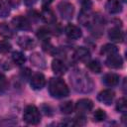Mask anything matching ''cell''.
I'll return each instance as SVG.
<instances>
[{
	"label": "cell",
	"mask_w": 127,
	"mask_h": 127,
	"mask_svg": "<svg viewBox=\"0 0 127 127\" xmlns=\"http://www.w3.org/2000/svg\"><path fill=\"white\" fill-rule=\"evenodd\" d=\"M69 81L72 88L79 93H88L93 89L92 79L82 70L74 69L69 75Z\"/></svg>",
	"instance_id": "cell-1"
},
{
	"label": "cell",
	"mask_w": 127,
	"mask_h": 127,
	"mask_svg": "<svg viewBox=\"0 0 127 127\" xmlns=\"http://www.w3.org/2000/svg\"><path fill=\"white\" fill-rule=\"evenodd\" d=\"M49 93L55 98H64L69 94V89L66 83L60 77H52L48 85Z\"/></svg>",
	"instance_id": "cell-2"
},
{
	"label": "cell",
	"mask_w": 127,
	"mask_h": 127,
	"mask_svg": "<svg viewBox=\"0 0 127 127\" xmlns=\"http://www.w3.org/2000/svg\"><path fill=\"white\" fill-rule=\"evenodd\" d=\"M23 119L28 124L37 125L41 121V113L35 105H28L24 110Z\"/></svg>",
	"instance_id": "cell-3"
},
{
	"label": "cell",
	"mask_w": 127,
	"mask_h": 127,
	"mask_svg": "<svg viewBox=\"0 0 127 127\" xmlns=\"http://www.w3.org/2000/svg\"><path fill=\"white\" fill-rule=\"evenodd\" d=\"M58 10L60 15L62 16L63 19L64 20H69L72 18L73 13H74V8L73 5H71L68 2H62L58 5Z\"/></svg>",
	"instance_id": "cell-4"
},
{
	"label": "cell",
	"mask_w": 127,
	"mask_h": 127,
	"mask_svg": "<svg viewBox=\"0 0 127 127\" xmlns=\"http://www.w3.org/2000/svg\"><path fill=\"white\" fill-rule=\"evenodd\" d=\"M30 79H31L30 80V84H31L32 88L35 89V90L42 89L46 84V77L41 72H37V73L33 74Z\"/></svg>",
	"instance_id": "cell-5"
},
{
	"label": "cell",
	"mask_w": 127,
	"mask_h": 127,
	"mask_svg": "<svg viewBox=\"0 0 127 127\" xmlns=\"http://www.w3.org/2000/svg\"><path fill=\"white\" fill-rule=\"evenodd\" d=\"M93 108V102L88 98H81L75 104V109L79 112V114H84Z\"/></svg>",
	"instance_id": "cell-6"
},
{
	"label": "cell",
	"mask_w": 127,
	"mask_h": 127,
	"mask_svg": "<svg viewBox=\"0 0 127 127\" xmlns=\"http://www.w3.org/2000/svg\"><path fill=\"white\" fill-rule=\"evenodd\" d=\"M105 64L108 67L111 68H120L123 65V60L121 56L116 53L110 56H107V59L105 60Z\"/></svg>",
	"instance_id": "cell-7"
},
{
	"label": "cell",
	"mask_w": 127,
	"mask_h": 127,
	"mask_svg": "<svg viewBox=\"0 0 127 127\" xmlns=\"http://www.w3.org/2000/svg\"><path fill=\"white\" fill-rule=\"evenodd\" d=\"M17 44L23 50H32L36 47V41L29 36H21L17 40Z\"/></svg>",
	"instance_id": "cell-8"
},
{
	"label": "cell",
	"mask_w": 127,
	"mask_h": 127,
	"mask_svg": "<svg viewBox=\"0 0 127 127\" xmlns=\"http://www.w3.org/2000/svg\"><path fill=\"white\" fill-rule=\"evenodd\" d=\"M64 33H65L66 37L69 38V39H71V40H77L82 35L81 30L77 26L72 25V24H68L64 28Z\"/></svg>",
	"instance_id": "cell-9"
},
{
	"label": "cell",
	"mask_w": 127,
	"mask_h": 127,
	"mask_svg": "<svg viewBox=\"0 0 127 127\" xmlns=\"http://www.w3.org/2000/svg\"><path fill=\"white\" fill-rule=\"evenodd\" d=\"M114 97H115V93L110 89H104V90L100 91L97 95L98 100L106 105H110L113 102Z\"/></svg>",
	"instance_id": "cell-10"
},
{
	"label": "cell",
	"mask_w": 127,
	"mask_h": 127,
	"mask_svg": "<svg viewBox=\"0 0 127 127\" xmlns=\"http://www.w3.org/2000/svg\"><path fill=\"white\" fill-rule=\"evenodd\" d=\"M12 24L15 28L19 30H29L31 28V24L29 20L24 16H17L12 19Z\"/></svg>",
	"instance_id": "cell-11"
},
{
	"label": "cell",
	"mask_w": 127,
	"mask_h": 127,
	"mask_svg": "<svg viewBox=\"0 0 127 127\" xmlns=\"http://www.w3.org/2000/svg\"><path fill=\"white\" fill-rule=\"evenodd\" d=\"M109 39L114 43H122L124 41V33L119 27H114L108 32Z\"/></svg>",
	"instance_id": "cell-12"
},
{
	"label": "cell",
	"mask_w": 127,
	"mask_h": 127,
	"mask_svg": "<svg viewBox=\"0 0 127 127\" xmlns=\"http://www.w3.org/2000/svg\"><path fill=\"white\" fill-rule=\"evenodd\" d=\"M105 9L110 14H117L122 11V5L119 0H107L105 3Z\"/></svg>",
	"instance_id": "cell-13"
},
{
	"label": "cell",
	"mask_w": 127,
	"mask_h": 127,
	"mask_svg": "<svg viewBox=\"0 0 127 127\" xmlns=\"http://www.w3.org/2000/svg\"><path fill=\"white\" fill-rule=\"evenodd\" d=\"M52 69L53 71L58 75H63L65 73L67 67L64 64V63L59 59H56L52 62Z\"/></svg>",
	"instance_id": "cell-14"
},
{
	"label": "cell",
	"mask_w": 127,
	"mask_h": 127,
	"mask_svg": "<svg viewBox=\"0 0 127 127\" xmlns=\"http://www.w3.org/2000/svg\"><path fill=\"white\" fill-rule=\"evenodd\" d=\"M73 57L75 60L79 61V62H87V60H89L90 58V52L83 47H79L74 51Z\"/></svg>",
	"instance_id": "cell-15"
},
{
	"label": "cell",
	"mask_w": 127,
	"mask_h": 127,
	"mask_svg": "<svg viewBox=\"0 0 127 127\" xmlns=\"http://www.w3.org/2000/svg\"><path fill=\"white\" fill-rule=\"evenodd\" d=\"M119 75L114 73V72H109L106 73L103 77H102V81L105 85L107 86H115L119 83Z\"/></svg>",
	"instance_id": "cell-16"
},
{
	"label": "cell",
	"mask_w": 127,
	"mask_h": 127,
	"mask_svg": "<svg viewBox=\"0 0 127 127\" xmlns=\"http://www.w3.org/2000/svg\"><path fill=\"white\" fill-rule=\"evenodd\" d=\"M41 17L42 19L48 23V24H54L56 22V15L55 13L48 7H44L42 12H41Z\"/></svg>",
	"instance_id": "cell-17"
},
{
	"label": "cell",
	"mask_w": 127,
	"mask_h": 127,
	"mask_svg": "<svg viewBox=\"0 0 127 127\" xmlns=\"http://www.w3.org/2000/svg\"><path fill=\"white\" fill-rule=\"evenodd\" d=\"M30 60H31V63L35 66H37L39 68H45L46 67V61L41 54H39V53L32 54L30 57Z\"/></svg>",
	"instance_id": "cell-18"
},
{
	"label": "cell",
	"mask_w": 127,
	"mask_h": 127,
	"mask_svg": "<svg viewBox=\"0 0 127 127\" xmlns=\"http://www.w3.org/2000/svg\"><path fill=\"white\" fill-rule=\"evenodd\" d=\"M78 21L81 25L83 26H89L93 23V19H92V15L90 14L89 11H84L81 10L79 16H78Z\"/></svg>",
	"instance_id": "cell-19"
},
{
	"label": "cell",
	"mask_w": 127,
	"mask_h": 127,
	"mask_svg": "<svg viewBox=\"0 0 127 127\" xmlns=\"http://www.w3.org/2000/svg\"><path fill=\"white\" fill-rule=\"evenodd\" d=\"M12 61L17 65H22L26 62V58L21 52H13L12 53Z\"/></svg>",
	"instance_id": "cell-20"
},
{
	"label": "cell",
	"mask_w": 127,
	"mask_h": 127,
	"mask_svg": "<svg viewBox=\"0 0 127 127\" xmlns=\"http://www.w3.org/2000/svg\"><path fill=\"white\" fill-rule=\"evenodd\" d=\"M118 53V49L116 48V46L112 45V44H106L104 46H102L101 48V54L105 55V56H110L113 54Z\"/></svg>",
	"instance_id": "cell-21"
},
{
	"label": "cell",
	"mask_w": 127,
	"mask_h": 127,
	"mask_svg": "<svg viewBox=\"0 0 127 127\" xmlns=\"http://www.w3.org/2000/svg\"><path fill=\"white\" fill-rule=\"evenodd\" d=\"M74 109L72 101H64L60 105V110L64 114H70Z\"/></svg>",
	"instance_id": "cell-22"
},
{
	"label": "cell",
	"mask_w": 127,
	"mask_h": 127,
	"mask_svg": "<svg viewBox=\"0 0 127 127\" xmlns=\"http://www.w3.org/2000/svg\"><path fill=\"white\" fill-rule=\"evenodd\" d=\"M0 36H2L3 38L9 39V38L13 37V31H12V29H11L8 25H6L5 23L0 24Z\"/></svg>",
	"instance_id": "cell-23"
},
{
	"label": "cell",
	"mask_w": 127,
	"mask_h": 127,
	"mask_svg": "<svg viewBox=\"0 0 127 127\" xmlns=\"http://www.w3.org/2000/svg\"><path fill=\"white\" fill-rule=\"evenodd\" d=\"M87 67L89 68V70H91L92 72H95V73H98V72L101 71V64L96 60L88 62L87 63Z\"/></svg>",
	"instance_id": "cell-24"
},
{
	"label": "cell",
	"mask_w": 127,
	"mask_h": 127,
	"mask_svg": "<svg viewBox=\"0 0 127 127\" xmlns=\"http://www.w3.org/2000/svg\"><path fill=\"white\" fill-rule=\"evenodd\" d=\"M50 35H51L50 31H49L47 28H45V27L39 29L38 32H37V36H38V38L41 39V40H43V41H48L49 38H50Z\"/></svg>",
	"instance_id": "cell-25"
},
{
	"label": "cell",
	"mask_w": 127,
	"mask_h": 127,
	"mask_svg": "<svg viewBox=\"0 0 127 127\" xmlns=\"http://www.w3.org/2000/svg\"><path fill=\"white\" fill-rule=\"evenodd\" d=\"M116 109L118 112L125 113L127 110V101L125 98H120L116 103Z\"/></svg>",
	"instance_id": "cell-26"
},
{
	"label": "cell",
	"mask_w": 127,
	"mask_h": 127,
	"mask_svg": "<svg viewBox=\"0 0 127 127\" xmlns=\"http://www.w3.org/2000/svg\"><path fill=\"white\" fill-rule=\"evenodd\" d=\"M9 14H10V9H9L8 5L3 0H0V17L5 18Z\"/></svg>",
	"instance_id": "cell-27"
},
{
	"label": "cell",
	"mask_w": 127,
	"mask_h": 127,
	"mask_svg": "<svg viewBox=\"0 0 127 127\" xmlns=\"http://www.w3.org/2000/svg\"><path fill=\"white\" fill-rule=\"evenodd\" d=\"M93 118H94V120L97 121V122L103 121V120L106 118V113H105V111L102 110V109H96V110L94 111Z\"/></svg>",
	"instance_id": "cell-28"
},
{
	"label": "cell",
	"mask_w": 127,
	"mask_h": 127,
	"mask_svg": "<svg viewBox=\"0 0 127 127\" xmlns=\"http://www.w3.org/2000/svg\"><path fill=\"white\" fill-rule=\"evenodd\" d=\"M7 85H8L7 77H6L2 72H0V90L6 89V88H7Z\"/></svg>",
	"instance_id": "cell-29"
},
{
	"label": "cell",
	"mask_w": 127,
	"mask_h": 127,
	"mask_svg": "<svg viewBox=\"0 0 127 127\" xmlns=\"http://www.w3.org/2000/svg\"><path fill=\"white\" fill-rule=\"evenodd\" d=\"M81 6H82V9H81V10L90 11V8H91V1H90V0H82V1H81Z\"/></svg>",
	"instance_id": "cell-30"
},
{
	"label": "cell",
	"mask_w": 127,
	"mask_h": 127,
	"mask_svg": "<svg viewBox=\"0 0 127 127\" xmlns=\"http://www.w3.org/2000/svg\"><path fill=\"white\" fill-rule=\"evenodd\" d=\"M10 49H11V45L8 42H1L0 43V51L1 52L5 53V52H8Z\"/></svg>",
	"instance_id": "cell-31"
},
{
	"label": "cell",
	"mask_w": 127,
	"mask_h": 127,
	"mask_svg": "<svg viewBox=\"0 0 127 127\" xmlns=\"http://www.w3.org/2000/svg\"><path fill=\"white\" fill-rule=\"evenodd\" d=\"M36 2H37V0H24L25 5H26V6H28V7L33 6V5H34Z\"/></svg>",
	"instance_id": "cell-32"
},
{
	"label": "cell",
	"mask_w": 127,
	"mask_h": 127,
	"mask_svg": "<svg viewBox=\"0 0 127 127\" xmlns=\"http://www.w3.org/2000/svg\"><path fill=\"white\" fill-rule=\"evenodd\" d=\"M52 2H53V0H43L44 5H49V4H51Z\"/></svg>",
	"instance_id": "cell-33"
},
{
	"label": "cell",
	"mask_w": 127,
	"mask_h": 127,
	"mask_svg": "<svg viewBox=\"0 0 127 127\" xmlns=\"http://www.w3.org/2000/svg\"><path fill=\"white\" fill-rule=\"evenodd\" d=\"M119 1H122V2H126V0H119Z\"/></svg>",
	"instance_id": "cell-34"
}]
</instances>
